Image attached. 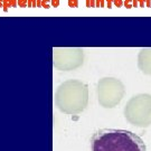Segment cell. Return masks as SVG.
Segmentation results:
<instances>
[{
	"label": "cell",
	"mask_w": 151,
	"mask_h": 151,
	"mask_svg": "<svg viewBox=\"0 0 151 151\" xmlns=\"http://www.w3.org/2000/svg\"><path fill=\"white\" fill-rule=\"evenodd\" d=\"M92 151H147L139 135L120 129H102L91 139Z\"/></svg>",
	"instance_id": "cell-1"
},
{
	"label": "cell",
	"mask_w": 151,
	"mask_h": 151,
	"mask_svg": "<svg viewBox=\"0 0 151 151\" xmlns=\"http://www.w3.org/2000/svg\"><path fill=\"white\" fill-rule=\"evenodd\" d=\"M125 119L135 127L147 128L151 124V95L138 94L130 99L124 109Z\"/></svg>",
	"instance_id": "cell-2"
},
{
	"label": "cell",
	"mask_w": 151,
	"mask_h": 151,
	"mask_svg": "<svg viewBox=\"0 0 151 151\" xmlns=\"http://www.w3.org/2000/svg\"><path fill=\"white\" fill-rule=\"evenodd\" d=\"M99 100L104 108L118 105L125 94L123 83L113 77H105L99 82Z\"/></svg>",
	"instance_id": "cell-3"
},
{
	"label": "cell",
	"mask_w": 151,
	"mask_h": 151,
	"mask_svg": "<svg viewBox=\"0 0 151 151\" xmlns=\"http://www.w3.org/2000/svg\"><path fill=\"white\" fill-rule=\"evenodd\" d=\"M138 67L147 75H151V48H142L138 55Z\"/></svg>",
	"instance_id": "cell-4"
},
{
	"label": "cell",
	"mask_w": 151,
	"mask_h": 151,
	"mask_svg": "<svg viewBox=\"0 0 151 151\" xmlns=\"http://www.w3.org/2000/svg\"><path fill=\"white\" fill-rule=\"evenodd\" d=\"M12 6V0H4V11H8V8Z\"/></svg>",
	"instance_id": "cell-5"
},
{
	"label": "cell",
	"mask_w": 151,
	"mask_h": 151,
	"mask_svg": "<svg viewBox=\"0 0 151 151\" xmlns=\"http://www.w3.org/2000/svg\"><path fill=\"white\" fill-rule=\"evenodd\" d=\"M18 6L22 8L28 7V0H18Z\"/></svg>",
	"instance_id": "cell-6"
},
{
	"label": "cell",
	"mask_w": 151,
	"mask_h": 151,
	"mask_svg": "<svg viewBox=\"0 0 151 151\" xmlns=\"http://www.w3.org/2000/svg\"><path fill=\"white\" fill-rule=\"evenodd\" d=\"M68 6L72 7V8H75L78 6V1L77 0H68Z\"/></svg>",
	"instance_id": "cell-7"
},
{
	"label": "cell",
	"mask_w": 151,
	"mask_h": 151,
	"mask_svg": "<svg viewBox=\"0 0 151 151\" xmlns=\"http://www.w3.org/2000/svg\"><path fill=\"white\" fill-rule=\"evenodd\" d=\"M49 1H50V0H42V7L45 8V9L50 8V6H49Z\"/></svg>",
	"instance_id": "cell-8"
},
{
	"label": "cell",
	"mask_w": 151,
	"mask_h": 151,
	"mask_svg": "<svg viewBox=\"0 0 151 151\" xmlns=\"http://www.w3.org/2000/svg\"><path fill=\"white\" fill-rule=\"evenodd\" d=\"M87 7H94L95 6V0H86Z\"/></svg>",
	"instance_id": "cell-9"
},
{
	"label": "cell",
	"mask_w": 151,
	"mask_h": 151,
	"mask_svg": "<svg viewBox=\"0 0 151 151\" xmlns=\"http://www.w3.org/2000/svg\"><path fill=\"white\" fill-rule=\"evenodd\" d=\"M50 4H52L53 7L56 8V7H58V6H60V0H52V1H50Z\"/></svg>",
	"instance_id": "cell-10"
},
{
	"label": "cell",
	"mask_w": 151,
	"mask_h": 151,
	"mask_svg": "<svg viewBox=\"0 0 151 151\" xmlns=\"http://www.w3.org/2000/svg\"><path fill=\"white\" fill-rule=\"evenodd\" d=\"M114 5L118 6V7H119V6L122 5V2H121V0H114Z\"/></svg>",
	"instance_id": "cell-11"
},
{
	"label": "cell",
	"mask_w": 151,
	"mask_h": 151,
	"mask_svg": "<svg viewBox=\"0 0 151 151\" xmlns=\"http://www.w3.org/2000/svg\"><path fill=\"white\" fill-rule=\"evenodd\" d=\"M28 7H32V0H28Z\"/></svg>",
	"instance_id": "cell-12"
},
{
	"label": "cell",
	"mask_w": 151,
	"mask_h": 151,
	"mask_svg": "<svg viewBox=\"0 0 151 151\" xmlns=\"http://www.w3.org/2000/svg\"><path fill=\"white\" fill-rule=\"evenodd\" d=\"M0 7H4V0H0Z\"/></svg>",
	"instance_id": "cell-13"
}]
</instances>
